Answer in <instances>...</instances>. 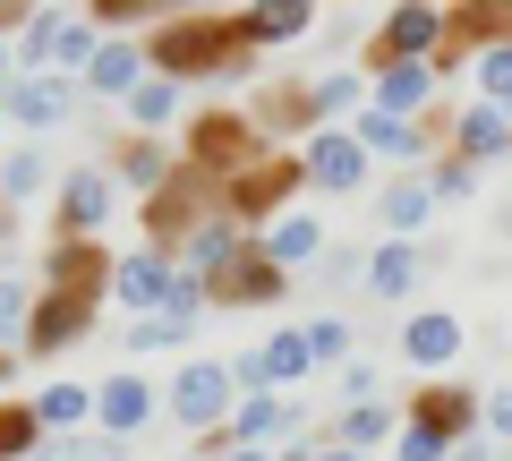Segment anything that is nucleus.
<instances>
[{
    "label": "nucleus",
    "mask_w": 512,
    "mask_h": 461,
    "mask_svg": "<svg viewBox=\"0 0 512 461\" xmlns=\"http://www.w3.org/2000/svg\"><path fill=\"white\" fill-rule=\"evenodd\" d=\"M470 188H478V163H444L436 171V197H470Z\"/></svg>",
    "instance_id": "44"
},
{
    "label": "nucleus",
    "mask_w": 512,
    "mask_h": 461,
    "mask_svg": "<svg viewBox=\"0 0 512 461\" xmlns=\"http://www.w3.org/2000/svg\"><path fill=\"white\" fill-rule=\"evenodd\" d=\"M103 214H111V180L103 171H69L60 180V240H86Z\"/></svg>",
    "instance_id": "10"
},
{
    "label": "nucleus",
    "mask_w": 512,
    "mask_h": 461,
    "mask_svg": "<svg viewBox=\"0 0 512 461\" xmlns=\"http://www.w3.org/2000/svg\"><path fill=\"white\" fill-rule=\"evenodd\" d=\"M120 180H128V188H137V197H154V188H163V180H171V163H163V146H146V137H137V146H128V154H120Z\"/></svg>",
    "instance_id": "33"
},
{
    "label": "nucleus",
    "mask_w": 512,
    "mask_h": 461,
    "mask_svg": "<svg viewBox=\"0 0 512 461\" xmlns=\"http://www.w3.org/2000/svg\"><path fill=\"white\" fill-rule=\"evenodd\" d=\"M282 282H291V274H282L265 248H248V257H239L231 274L214 282V299H231V308H256V299H282Z\"/></svg>",
    "instance_id": "13"
},
{
    "label": "nucleus",
    "mask_w": 512,
    "mask_h": 461,
    "mask_svg": "<svg viewBox=\"0 0 512 461\" xmlns=\"http://www.w3.org/2000/svg\"><path fill=\"white\" fill-rule=\"evenodd\" d=\"M299 180H308V163H282V154H274V163H256V171H239V180H231V214H274Z\"/></svg>",
    "instance_id": "8"
},
{
    "label": "nucleus",
    "mask_w": 512,
    "mask_h": 461,
    "mask_svg": "<svg viewBox=\"0 0 512 461\" xmlns=\"http://www.w3.org/2000/svg\"><path fill=\"white\" fill-rule=\"evenodd\" d=\"M316 274H325L333 291H342V282H359V274H376V257H367V248H325V257H316Z\"/></svg>",
    "instance_id": "39"
},
{
    "label": "nucleus",
    "mask_w": 512,
    "mask_h": 461,
    "mask_svg": "<svg viewBox=\"0 0 512 461\" xmlns=\"http://www.w3.org/2000/svg\"><path fill=\"white\" fill-rule=\"evenodd\" d=\"M0 111L18 129H52V120H69V77H18V86L0 94Z\"/></svg>",
    "instance_id": "9"
},
{
    "label": "nucleus",
    "mask_w": 512,
    "mask_h": 461,
    "mask_svg": "<svg viewBox=\"0 0 512 461\" xmlns=\"http://www.w3.org/2000/svg\"><path fill=\"white\" fill-rule=\"evenodd\" d=\"M461 444H444L436 427H402V436H393V461H453Z\"/></svg>",
    "instance_id": "37"
},
{
    "label": "nucleus",
    "mask_w": 512,
    "mask_h": 461,
    "mask_svg": "<svg viewBox=\"0 0 512 461\" xmlns=\"http://www.w3.org/2000/svg\"><path fill=\"white\" fill-rule=\"evenodd\" d=\"M376 385H384V376H376V368H350V376H342V393H350V402H359V410H367V402H376Z\"/></svg>",
    "instance_id": "46"
},
{
    "label": "nucleus",
    "mask_w": 512,
    "mask_h": 461,
    "mask_svg": "<svg viewBox=\"0 0 512 461\" xmlns=\"http://www.w3.org/2000/svg\"><path fill=\"white\" fill-rule=\"evenodd\" d=\"M188 154H197V171H214V180H239V171H256V163H265V154H256V120H231V111L197 120Z\"/></svg>",
    "instance_id": "4"
},
{
    "label": "nucleus",
    "mask_w": 512,
    "mask_h": 461,
    "mask_svg": "<svg viewBox=\"0 0 512 461\" xmlns=\"http://www.w3.org/2000/svg\"><path fill=\"white\" fill-rule=\"evenodd\" d=\"M478 94H487L495 111H512V43H495V52H478Z\"/></svg>",
    "instance_id": "35"
},
{
    "label": "nucleus",
    "mask_w": 512,
    "mask_h": 461,
    "mask_svg": "<svg viewBox=\"0 0 512 461\" xmlns=\"http://www.w3.org/2000/svg\"><path fill=\"white\" fill-rule=\"evenodd\" d=\"M35 461H120V436H52Z\"/></svg>",
    "instance_id": "36"
},
{
    "label": "nucleus",
    "mask_w": 512,
    "mask_h": 461,
    "mask_svg": "<svg viewBox=\"0 0 512 461\" xmlns=\"http://www.w3.org/2000/svg\"><path fill=\"white\" fill-rule=\"evenodd\" d=\"M248 248H256V240H239V222H205L197 240H188V274H197L205 291H214V282L231 274V265L248 257Z\"/></svg>",
    "instance_id": "12"
},
{
    "label": "nucleus",
    "mask_w": 512,
    "mask_h": 461,
    "mask_svg": "<svg viewBox=\"0 0 512 461\" xmlns=\"http://www.w3.org/2000/svg\"><path fill=\"white\" fill-rule=\"evenodd\" d=\"M359 103H367V86L350 69H333V77H316V86H308V120H333V111H359Z\"/></svg>",
    "instance_id": "28"
},
{
    "label": "nucleus",
    "mask_w": 512,
    "mask_h": 461,
    "mask_svg": "<svg viewBox=\"0 0 512 461\" xmlns=\"http://www.w3.org/2000/svg\"><path fill=\"white\" fill-rule=\"evenodd\" d=\"M86 86H94V94H111V103H128V94L146 86V77H137V43L111 35V43H103V60L86 69Z\"/></svg>",
    "instance_id": "22"
},
{
    "label": "nucleus",
    "mask_w": 512,
    "mask_h": 461,
    "mask_svg": "<svg viewBox=\"0 0 512 461\" xmlns=\"http://www.w3.org/2000/svg\"><path fill=\"white\" fill-rule=\"evenodd\" d=\"M487 427H495V436H512V385L487 393Z\"/></svg>",
    "instance_id": "47"
},
{
    "label": "nucleus",
    "mask_w": 512,
    "mask_h": 461,
    "mask_svg": "<svg viewBox=\"0 0 512 461\" xmlns=\"http://www.w3.org/2000/svg\"><path fill=\"white\" fill-rule=\"evenodd\" d=\"M18 86V52H9V43H0V94Z\"/></svg>",
    "instance_id": "48"
},
{
    "label": "nucleus",
    "mask_w": 512,
    "mask_h": 461,
    "mask_svg": "<svg viewBox=\"0 0 512 461\" xmlns=\"http://www.w3.org/2000/svg\"><path fill=\"white\" fill-rule=\"evenodd\" d=\"M316 453H325V444H291V453H282V461H316Z\"/></svg>",
    "instance_id": "50"
},
{
    "label": "nucleus",
    "mask_w": 512,
    "mask_h": 461,
    "mask_svg": "<svg viewBox=\"0 0 512 461\" xmlns=\"http://www.w3.org/2000/svg\"><path fill=\"white\" fill-rule=\"evenodd\" d=\"M359 146H367V154H402V163H410V154H419V120L367 111V120H359Z\"/></svg>",
    "instance_id": "26"
},
{
    "label": "nucleus",
    "mask_w": 512,
    "mask_h": 461,
    "mask_svg": "<svg viewBox=\"0 0 512 461\" xmlns=\"http://www.w3.org/2000/svg\"><path fill=\"white\" fill-rule=\"evenodd\" d=\"M231 461H282V453H231Z\"/></svg>",
    "instance_id": "52"
},
{
    "label": "nucleus",
    "mask_w": 512,
    "mask_h": 461,
    "mask_svg": "<svg viewBox=\"0 0 512 461\" xmlns=\"http://www.w3.org/2000/svg\"><path fill=\"white\" fill-rule=\"evenodd\" d=\"M470 419H478V402L461 385H427L419 402H410V427H436L444 444H461V427H470Z\"/></svg>",
    "instance_id": "17"
},
{
    "label": "nucleus",
    "mask_w": 512,
    "mask_h": 461,
    "mask_svg": "<svg viewBox=\"0 0 512 461\" xmlns=\"http://www.w3.org/2000/svg\"><path fill=\"white\" fill-rule=\"evenodd\" d=\"M231 393H239L231 368H214V359H188L180 385H171V419H180V427H205V436H222V419H231Z\"/></svg>",
    "instance_id": "2"
},
{
    "label": "nucleus",
    "mask_w": 512,
    "mask_h": 461,
    "mask_svg": "<svg viewBox=\"0 0 512 461\" xmlns=\"http://www.w3.org/2000/svg\"><path fill=\"white\" fill-rule=\"evenodd\" d=\"M154 52V77H239L248 60H239V18H171L163 35L146 43Z\"/></svg>",
    "instance_id": "1"
},
{
    "label": "nucleus",
    "mask_w": 512,
    "mask_h": 461,
    "mask_svg": "<svg viewBox=\"0 0 512 461\" xmlns=\"http://www.w3.org/2000/svg\"><path fill=\"white\" fill-rule=\"evenodd\" d=\"M171 282H180V274H171V257H163V248H137V257H120V265H111V299H128V308H154V316H163Z\"/></svg>",
    "instance_id": "6"
},
{
    "label": "nucleus",
    "mask_w": 512,
    "mask_h": 461,
    "mask_svg": "<svg viewBox=\"0 0 512 461\" xmlns=\"http://www.w3.org/2000/svg\"><path fill=\"white\" fill-rule=\"evenodd\" d=\"M171 342H188V325H171V316H146V325H128V351H171Z\"/></svg>",
    "instance_id": "40"
},
{
    "label": "nucleus",
    "mask_w": 512,
    "mask_h": 461,
    "mask_svg": "<svg viewBox=\"0 0 512 461\" xmlns=\"http://www.w3.org/2000/svg\"><path fill=\"white\" fill-rule=\"evenodd\" d=\"M86 410H103V393H86V385H43V393H35V419L52 427V436H69Z\"/></svg>",
    "instance_id": "25"
},
{
    "label": "nucleus",
    "mask_w": 512,
    "mask_h": 461,
    "mask_svg": "<svg viewBox=\"0 0 512 461\" xmlns=\"http://www.w3.org/2000/svg\"><path fill=\"white\" fill-rule=\"evenodd\" d=\"M384 436H393V410H384V402L350 410V419L333 427V444H342V453H359V444H384Z\"/></svg>",
    "instance_id": "34"
},
{
    "label": "nucleus",
    "mask_w": 512,
    "mask_h": 461,
    "mask_svg": "<svg viewBox=\"0 0 512 461\" xmlns=\"http://www.w3.org/2000/svg\"><path fill=\"white\" fill-rule=\"evenodd\" d=\"M163 316H171V325H197V316H205V282L180 274V282H171V299H163Z\"/></svg>",
    "instance_id": "41"
},
{
    "label": "nucleus",
    "mask_w": 512,
    "mask_h": 461,
    "mask_svg": "<svg viewBox=\"0 0 512 461\" xmlns=\"http://www.w3.org/2000/svg\"><path fill=\"white\" fill-rule=\"evenodd\" d=\"M146 410H154V393L137 385V376H111V385H103V410H94V419H103V436H128V427H146Z\"/></svg>",
    "instance_id": "23"
},
{
    "label": "nucleus",
    "mask_w": 512,
    "mask_h": 461,
    "mask_svg": "<svg viewBox=\"0 0 512 461\" xmlns=\"http://www.w3.org/2000/svg\"><path fill=\"white\" fill-rule=\"evenodd\" d=\"M427 205H436V188H427V180H393V188H384V222H393V231H419Z\"/></svg>",
    "instance_id": "29"
},
{
    "label": "nucleus",
    "mask_w": 512,
    "mask_h": 461,
    "mask_svg": "<svg viewBox=\"0 0 512 461\" xmlns=\"http://www.w3.org/2000/svg\"><path fill=\"white\" fill-rule=\"evenodd\" d=\"M453 26H461V35H512V0H470Z\"/></svg>",
    "instance_id": "38"
},
{
    "label": "nucleus",
    "mask_w": 512,
    "mask_h": 461,
    "mask_svg": "<svg viewBox=\"0 0 512 461\" xmlns=\"http://www.w3.org/2000/svg\"><path fill=\"white\" fill-rule=\"evenodd\" d=\"M77 333H94V299L43 291V299H35V316H26V351H35V359H52V351H69Z\"/></svg>",
    "instance_id": "5"
},
{
    "label": "nucleus",
    "mask_w": 512,
    "mask_h": 461,
    "mask_svg": "<svg viewBox=\"0 0 512 461\" xmlns=\"http://www.w3.org/2000/svg\"><path fill=\"white\" fill-rule=\"evenodd\" d=\"M222 436H231L239 453H265L274 436H299V402H282V393H256V402L231 410V427H222Z\"/></svg>",
    "instance_id": "7"
},
{
    "label": "nucleus",
    "mask_w": 512,
    "mask_h": 461,
    "mask_svg": "<svg viewBox=\"0 0 512 461\" xmlns=\"http://www.w3.org/2000/svg\"><path fill=\"white\" fill-rule=\"evenodd\" d=\"M43 171H52V163H43L35 146H26V154H0V205H18V197H35V188H43Z\"/></svg>",
    "instance_id": "32"
},
{
    "label": "nucleus",
    "mask_w": 512,
    "mask_h": 461,
    "mask_svg": "<svg viewBox=\"0 0 512 461\" xmlns=\"http://www.w3.org/2000/svg\"><path fill=\"white\" fill-rule=\"evenodd\" d=\"M43 419H35V402H9L0 410V461H18V453H43Z\"/></svg>",
    "instance_id": "31"
},
{
    "label": "nucleus",
    "mask_w": 512,
    "mask_h": 461,
    "mask_svg": "<svg viewBox=\"0 0 512 461\" xmlns=\"http://www.w3.org/2000/svg\"><path fill=\"white\" fill-rule=\"evenodd\" d=\"M43 274H52V291H69V299H94V282H111V265H103V248H94V240H60Z\"/></svg>",
    "instance_id": "14"
},
{
    "label": "nucleus",
    "mask_w": 512,
    "mask_h": 461,
    "mask_svg": "<svg viewBox=\"0 0 512 461\" xmlns=\"http://www.w3.org/2000/svg\"><path fill=\"white\" fill-rule=\"evenodd\" d=\"M367 282H376V299H402L410 282H419V248H410V240H384V248H376V274H367Z\"/></svg>",
    "instance_id": "27"
},
{
    "label": "nucleus",
    "mask_w": 512,
    "mask_h": 461,
    "mask_svg": "<svg viewBox=\"0 0 512 461\" xmlns=\"http://www.w3.org/2000/svg\"><path fill=\"white\" fill-rule=\"evenodd\" d=\"M256 248H265V257L291 274V265H316V257H325V231H316L308 214H282V222H274V240H256Z\"/></svg>",
    "instance_id": "21"
},
{
    "label": "nucleus",
    "mask_w": 512,
    "mask_h": 461,
    "mask_svg": "<svg viewBox=\"0 0 512 461\" xmlns=\"http://www.w3.org/2000/svg\"><path fill=\"white\" fill-rule=\"evenodd\" d=\"M18 60H52V9L35 18V35H18Z\"/></svg>",
    "instance_id": "45"
},
{
    "label": "nucleus",
    "mask_w": 512,
    "mask_h": 461,
    "mask_svg": "<svg viewBox=\"0 0 512 461\" xmlns=\"http://www.w3.org/2000/svg\"><path fill=\"white\" fill-rule=\"evenodd\" d=\"M171 111H180V86H171V77H146V86L128 94V120H137V129H163Z\"/></svg>",
    "instance_id": "30"
},
{
    "label": "nucleus",
    "mask_w": 512,
    "mask_h": 461,
    "mask_svg": "<svg viewBox=\"0 0 512 461\" xmlns=\"http://www.w3.org/2000/svg\"><path fill=\"white\" fill-rule=\"evenodd\" d=\"M205 197H214V171H171L146 197V231L154 240H197L205 231Z\"/></svg>",
    "instance_id": "3"
},
{
    "label": "nucleus",
    "mask_w": 512,
    "mask_h": 461,
    "mask_svg": "<svg viewBox=\"0 0 512 461\" xmlns=\"http://www.w3.org/2000/svg\"><path fill=\"white\" fill-rule=\"evenodd\" d=\"M0 231H9V214H0Z\"/></svg>",
    "instance_id": "54"
},
{
    "label": "nucleus",
    "mask_w": 512,
    "mask_h": 461,
    "mask_svg": "<svg viewBox=\"0 0 512 461\" xmlns=\"http://www.w3.org/2000/svg\"><path fill=\"white\" fill-rule=\"evenodd\" d=\"M402 351L419 359V368H444V359L461 351V316H444V308H427V316H410V325H402Z\"/></svg>",
    "instance_id": "19"
},
{
    "label": "nucleus",
    "mask_w": 512,
    "mask_h": 461,
    "mask_svg": "<svg viewBox=\"0 0 512 461\" xmlns=\"http://www.w3.org/2000/svg\"><path fill=\"white\" fill-rule=\"evenodd\" d=\"M308 180L333 188V197H350V188L367 180V146H359V137H316V146H308Z\"/></svg>",
    "instance_id": "11"
},
{
    "label": "nucleus",
    "mask_w": 512,
    "mask_h": 461,
    "mask_svg": "<svg viewBox=\"0 0 512 461\" xmlns=\"http://www.w3.org/2000/svg\"><path fill=\"white\" fill-rule=\"evenodd\" d=\"M308 26H316L308 0H265V9H248V18H239V43H299Z\"/></svg>",
    "instance_id": "18"
},
{
    "label": "nucleus",
    "mask_w": 512,
    "mask_h": 461,
    "mask_svg": "<svg viewBox=\"0 0 512 461\" xmlns=\"http://www.w3.org/2000/svg\"><path fill=\"white\" fill-rule=\"evenodd\" d=\"M103 43H111V35H94V18H60V9H52V69H60V77L94 69Z\"/></svg>",
    "instance_id": "20"
},
{
    "label": "nucleus",
    "mask_w": 512,
    "mask_h": 461,
    "mask_svg": "<svg viewBox=\"0 0 512 461\" xmlns=\"http://www.w3.org/2000/svg\"><path fill=\"white\" fill-rule=\"evenodd\" d=\"M453 461H495V444H461V453Z\"/></svg>",
    "instance_id": "49"
},
{
    "label": "nucleus",
    "mask_w": 512,
    "mask_h": 461,
    "mask_svg": "<svg viewBox=\"0 0 512 461\" xmlns=\"http://www.w3.org/2000/svg\"><path fill=\"white\" fill-rule=\"evenodd\" d=\"M9 376H18V368H9V351H0V385H9Z\"/></svg>",
    "instance_id": "53"
},
{
    "label": "nucleus",
    "mask_w": 512,
    "mask_h": 461,
    "mask_svg": "<svg viewBox=\"0 0 512 461\" xmlns=\"http://www.w3.org/2000/svg\"><path fill=\"white\" fill-rule=\"evenodd\" d=\"M308 351L316 359H342L350 351V325H342V316H316V325H308Z\"/></svg>",
    "instance_id": "42"
},
{
    "label": "nucleus",
    "mask_w": 512,
    "mask_h": 461,
    "mask_svg": "<svg viewBox=\"0 0 512 461\" xmlns=\"http://www.w3.org/2000/svg\"><path fill=\"white\" fill-rule=\"evenodd\" d=\"M427 94H436V69H427V60H393V69L376 77V111H393V120H419Z\"/></svg>",
    "instance_id": "15"
},
{
    "label": "nucleus",
    "mask_w": 512,
    "mask_h": 461,
    "mask_svg": "<svg viewBox=\"0 0 512 461\" xmlns=\"http://www.w3.org/2000/svg\"><path fill=\"white\" fill-rule=\"evenodd\" d=\"M444 26H453L444 9H393V18H384V52L393 60H427L444 43Z\"/></svg>",
    "instance_id": "16"
},
{
    "label": "nucleus",
    "mask_w": 512,
    "mask_h": 461,
    "mask_svg": "<svg viewBox=\"0 0 512 461\" xmlns=\"http://www.w3.org/2000/svg\"><path fill=\"white\" fill-rule=\"evenodd\" d=\"M26 316H35V308H26V291H18V282H9V274H0V342H9V333H18Z\"/></svg>",
    "instance_id": "43"
},
{
    "label": "nucleus",
    "mask_w": 512,
    "mask_h": 461,
    "mask_svg": "<svg viewBox=\"0 0 512 461\" xmlns=\"http://www.w3.org/2000/svg\"><path fill=\"white\" fill-rule=\"evenodd\" d=\"M316 461H359V453H342V444H325V453H316Z\"/></svg>",
    "instance_id": "51"
},
{
    "label": "nucleus",
    "mask_w": 512,
    "mask_h": 461,
    "mask_svg": "<svg viewBox=\"0 0 512 461\" xmlns=\"http://www.w3.org/2000/svg\"><path fill=\"white\" fill-rule=\"evenodd\" d=\"M504 146H512V111H495V103L461 111V163H478V154H504Z\"/></svg>",
    "instance_id": "24"
}]
</instances>
